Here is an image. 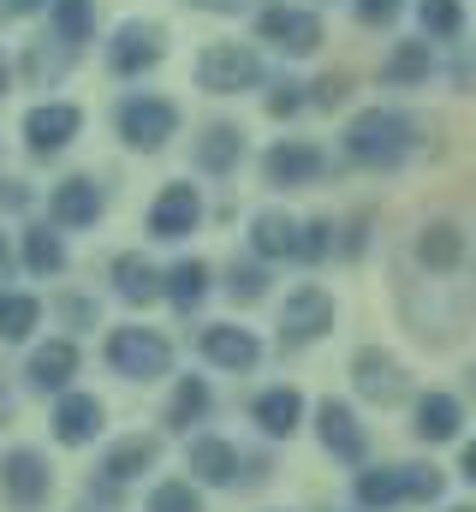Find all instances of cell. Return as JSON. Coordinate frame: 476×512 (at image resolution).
I'll list each match as a JSON object with an SVG mask.
<instances>
[{"label":"cell","mask_w":476,"mask_h":512,"mask_svg":"<svg viewBox=\"0 0 476 512\" xmlns=\"http://www.w3.org/2000/svg\"><path fill=\"white\" fill-rule=\"evenodd\" d=\"M346 155L363 167H399L411 155V120L393 108H363L346 131Z\"/></svg>","instance_id":"6da1fadb"},{"label":"cell","mask_w":476,"mask_h":512,"mask_svg":"<svg viewBox=\"0 0 476 512\" xmlns=\"http://www.w3.org/2000/svg\"><path fill=\"white\" fill-rule=\"evenodd\" d=\"M447 477L435 465H387V471H363L357 477V501L363 507H393V501H441Z\"/></svg>","instance_id":"7a4b0ae2"},{"label":"cell","mask_w":476,"mask_h":512,"mask_svg":"<svg viewBox=\"0 0 476 512\" xmlns=\"http://www.w3.org/2000/svg\"><path fill=\"white\" fill-rule=\"evenodd\" d=\"M108 364L131 382H149V376H167L173 364V340L155 334V328H114L108 334Z\"/></svg>","instance_id":"3957f363"},{"label":"cell","mask_w":476,"mask_h":512,"mask_svg":"<svg viewBox=\"0 0 476 512\" xmlns=\"http://www.w3.org/2000/svg\"><path fill=\"white\" fill-rule=\"evenodd\" d=\"M197 84H203L209 96L256 90V84H262V60H256L250 48H238V42H221V48H209V54L197 60Z\"/></svg>","instance_id":"277c9868"},{"label":"cell","mask_w":476,"mask_h":512,"mask_svg":"<svg viewBox=\"0 0 476 512\" xmlns=\"http://www.w3.org/2000/svg\"><path fill=\"white\" fill-rule=\"evenodd\" d=\"M114 126L131 149H161L173 137V126H179V108L161 102V96H131V102H119Z\"/></svg>","instance_id":"5b68a950"},{"label":"cell","mask_w":476,"mask_h":512,"mask_svg":"<svg viewBox=\"0 0 476 512\" xmlns=\"http://www.w3.org/2000/svg\"><path fill=\"white\" fill-rule=\"evenodd\" d=\"M256 36H262V42H274L280 54H316V42H322V18L274 0V6H262V12H256Z\"/></svg>","instance_id":"8992f818"},{"label":"cell","mask_w":476,"mask_h":512,"mask_svg":"<svg viewBox=\"0 0 476 512\" xmlns=\"http://www.w3.org/2000/svg\"><path fill=\"white\" fill-rule=\"evenodd\" d=\"M48 459L36 453V447H12L6 459H0V489H6V501L18 512H30V507H42L48 501Z\"/></svg>","instance_id":"52a82bcc"},{"label":"cell","mask_w":476,"mask_h":512,"mask_svg":"<svg viewBox=\"0 0 476 512\" xmlns=\"http://www.w3.org/2000/svg\"><path fill=\"white\" fill-rule=\"evenodd\" d=\"M328 328H334V298H328L322 286H298V292L286 298L280 340H286V346H310V340H322Z\"/></svg>","instance_id":"ba28073f"},{"label":"cell","mask_w":476,"mask_h":512,"mask_svg":"<svg viewBox=\"0 0 476 512\" xmlns=\"http://www.w3.org/2000/svg\"><path fill=\"white\" fill-rule=\"evenodd\" d=\"M316 435H322L328 453L346 459V465H363V453H369L363 423L352 417V405H340V399H322V405H316Z\"/></svg>","instance_id":"9c48e42d"},{"label":"cell","mask_w":476,"mask_h":512,"mask_svg":"<svg viewBox=\"0 0 476 512\" xmlns=\"http://www.w3.org/2000/svg\"><path fill=\"white\" fill-rule=\"evenodd\" d=\"M78 131H84V114H78L72 102H48V108H30V114H24V143H30L36 155L66 149Z\"/></svg>","instance_id":"30bf717a"},{"label":"cell","mask_w":476,"mask_h":512,"mask_svg":"<svg viewBox=\"0 0 476 512\" xmlns=\"http://www.w3.org/2000/svg\"><path fill=\"white\" fill-rule=\"evenodd\" d=\"M161 60V30L149 24V18H131V24H119L114 48H108V66L125 72V78H137V72H149Z\"/></svg>","instance_id":"8fae6325"},{"label":"cell","mask_w":476,"mask_h":512,"mask_svg":"<svg viewBox=\"0 0 476 512\" xmlns=\"http://www.w3.org/2000/svg\"><path fill=\"white\" fill-rule=\"evenodd\" d=\"M197 215H203L197 191H191V185H167V191L149 203V233H155V239H185V233H197Z\"/></svg>","instance_id":"7c38bea8"},{"label":"cell","mask_w":476,"mask_h":512,"mask_svg":"<svg viewBox=\"0 0 476 512\" xmlns=\"http://www.w3.org/2000/svg\"><path fill=\"white\" fill-rule=\"evenodd\" d=\"M203 358L209 364H221V370H256V358H262V340L250 334V328H233V322H215V328H203Z\"/></svg>","instance_id":"4fadbf2b"},{"label":"cell","mask_w":476,"mask_h":512,"mask_svg":"<svg viewBox=\"0 0 476 512\" xmlns=\"http://www.w3.org/2000/svg\"><path fill=\"white\" fill-rule=\"evenodd\" d=\"M322 149L316 143H274L268 155H262V173L274 179V185H316L322 179Z\"/></svg>","instance_id":"5bb4252c"},{"label":"cell","mask_w":476,"mask_h":512,"mask_svg":"<svg viewBox=\"0 0 476 512\" xmlns=\"http://www.w3.org/2000/svg\"><path fill=\"white\" fill-rule=\"evenodd\" d=\"M96 435H102V399L96 393H66L54 405V441L60 447H84Z\"/></svg>","instance_id":"9a60e30c"},{"label":"cell","mask_w":476,"mask_h":512,"mask_svg":"<svg viewBox=\"0 0 476 512\" xmlns=\"http://www.w3.org/2000/svg\"><path fill=\"white\" fill-rule=\"evenodd\" d=\"M78 364H84V358H78V346H72V340H48V346H36V352H30L24 376H30L36 393H60V387L78 376Z\"/></svg>","instance_id":"2e32d148"},{"label":"cell","mask_w":476,"mask_h":512,"mask_svg":"<svg viewBox=\"0 0 476 512\" xmlns=\"http://www.w3.org/2000/svg\"><path fill=\"white\" fill-rule=\"evenodd\" d=\"M352 370H357V387L375 399V405H393V399H405V382H399V364L387 358V352H357L352 358Z\"/></svg>","instance_id":"e0dca14e"},{"label":"cell","mask_w":476,"mask_h":512,"mask_svg":"<svg viewBox=\"0 0 476 512\" xmlns=\"http://www.w3.org/2000/svg\"><path fill=\"white\" fill-rule=\"evenodd\" d=\"M48 209H54L60 227H96V221H102V191H96L90 179H66Z\"/></svg>","instance_id":"ac0fdd59"},{"label":"cell","mask_w":476,"mask_h":512,"mask_svg":"<svg viewBox=\"0 0 476 512\" xmlns=\"http://www.w3.org/2000/svg\"><path fill=\"white\" fill-rule=\"evenodd\" d=\"M298 417H304V399H298L292 387H268V393L256 399V429L274 435V441H286V435L298 429Z\"/></svg>","instance_id":"d6986e66"},{"label":"cell","mask_w":476,"mask_h":512,"mask_svg":"<svg viewBox=\"0 0 476 512\" xmlns=\"http://www.w3.org/2000/svg\"><path fill=\"white\" fill-rule=\"evenodd\" d=\"M459 423H465V405H459L453 393H423V399H417V435H423V441H453Z\"/></svg>","instance_id":"ffe728a7"},{"label":"cell","mask_w":476,"mask_h":512,"mask_svg":"<svg viewBox=\"0 0 476 512\" xmlns=\"http://www.w3.org/2000/svg\"><path fill=\"white\" fill-rule=\"evenodd\" d=\"M191 471H197L203 483L227 489V483H238V447L233 441H221V435H203V441L191 447Z\"/></svg>","instance_id":"44dd1931"},{"label":"cell","mask_w":476,"mask_h":512,"mask_svg":"<svg viewBox=\"0 0 476 512\" xmlns=\"http://www.w3.org/2000/svg\"><path fill=\"white\" fill-rule=\"evenodd\" d=\"M155 465V435H131V441H114L108 459H102V477L108 483H131Z\"/></svg>","instance_id":"7402d4cb"},{"label":"cell","mask_w":476,"mask_h":512,"mask_svg":"<svg viewBox=\"0 0 476 512\" xmlns=\"http://www.w3.org/2000/svg\"><path fill=\"white\" fill-rule=\"evenodd\" d=\"M459 256H465V233H459V227L435 221L429 233H417V262H423V268L447 274V268H459Z\"/></svg>","instance_id":"603a6c76"},{"label":"cell","mask_w":476,"mask_h":512,"mask_svg":"<svg viewBox=\"0 0 476 512\" xmlns=\"http://www.w3.org/2000/svg\"><path fill=\"white\" fill-rule=\"evenodd\" d=\"M114 292L125 304H155V298H161V274H155L143 256H119L114 262Z\"/></svg>","instance_id":"cb8c5ba5"},{"label":"cell","mask_w":476,"mask_h":512,"mask_svg":"<svg viewBox=\"0 0 476 512\" xmlns=\"http://www.w3.org/2000/svg\"><path fill=\"white\" fill-rule=\"evenodd\" d=\"M238 155H244L238 126H209L203 131V143H197V167H203V173H233Z\"/></svg>","instance_id":"d4e9b609"},{"label":"cell","mask_w":476,"mask_h":512,"mask_svg":"<svg viewBox=\"0 0 476 512\" xmlns=\"http://www.w3.org/2000/svg\"><path fill=\"white\" fill-rule=\"evenodd\" d=\"M96 30V0H54V36L66 48H84Z\"/></svg>","instance_id":"484cf974"},{"label":"cell","mask_w":476,"mask_h":512,"mask_svg":"<svg viewBox=\"0 0 476 512\" xmlns=\"http://www.w3.org/2000/svg\"><path fill=\"white\" fill-rule=\"evenodd\" d=\"M203 411H209V382H203V376H185V382L173 387L167 429H191V423H203Z\"/></svg>","instance_id":"4316f807"},{"label":"cell","mask_w":476,"mask_h":512,"mask_svg":"<svg viewBox=\"0 0 476 512\" xmlns=\"http://www.w3.org/2000/svg\"><path fill=\"white\" fill-rule=\"evenodd\" d=\"M161 292H167L179 310H197L203 292H209V268H203V262H179L173 274H161Z\"/></svg>","instance_id":"83f0119b"},{"label":"cell","mask_w":476,"mask_h":512,"mask_svg":"<svg viewBox=\"0 0 476 512\" xmlns=\"http://www.w3.org/2000/svg\"><path fill=\"white\" fill-rule=\"evenodd\" d=\"M36 322H42V304L30 292H6L0 298V340H24Z\"/></svg>","instance_id":"f1b7e54d"},{"label":"cell","mask_w":476,"mask_h":512,"mask_svg":"<svg viewBox=\"0 0 476 512\" xmlns=\"http://www.w3.org/2000/svg\"><path fill=\"white\" fill-rule=\"evenodd\" d=\"M292 221L280 215V209H268V215H256V233H250V245H256V256H292Z\"/></svg>","instance_id":"f546056e"},{"label":"cell","mask_w":476,"mask_h":512,"mask_svg":"<svg viewBox=\"0 0 476 512\" xmlns=\"http://www.w3.org/2000/svg\"><path fill=\"white\" fill-rule=\"evenodd\" d=\"M24 262H30L36 274H60V268H66V245H60L48 227H30V233H24Z\"/></svg>","instance_id":"4dcf8cb0"},{"label":"cell","mask_w":476,"mask_h":512,"mask_svg":"<svg viewBox=\"0 0 476 512\" xmlns=\"http://www.w3.org/2000/svg\"><path fill=\"white\" fill-rule=\"evenodd\" d=\"M429 78V48L423 42H399L387 60V84H423Z\"/></svg>","instance_id":"1f68e13d"},{"label":"cell","mask_w":476,"mask_h":512,"mask_svg":"<svg viewBox=\"0 0 476 512\" xmlns=\"http://www.w3.org/2000/svg\"><path fill=\"white\" fill-rule=\"evenodd\" d=\"M423 30L429 36H459L465 30V6L459 0H423Z\"/></svg>","instance_id":"d6a6232c"},{"label":"cell","mask_w":476,"mask_h":512,"mask_svg":"<svg viewBox=\"0 0 476 512\" xmlns=\"http://www.w3.org/2000/svg\"><path fill=\"white\" fill-rule=\"evenodd\" d=\"M149 512H203V501H197L191 483H161V489L149 495Z\"/></svg>","instance_id":"836d02e7"},{"label":"cell","mask_w":476,"mask_h":512,"mask_svg":"<svg viewBox=\"0 0 476 512\" xmlns=\"http://www.w3.org/2000/svg\"><path fill=\"white\" fill-rule=\"evenodd\" d=\"M292 256H298V262H316V256H328V227H322V221L298 227V233H292Z\"/></svg>","instance_id":"e575fe53"},{"label":"cell","mask_w":476,"mask_h":512,"mask_svg":"<svg viewBox=\"0 0 476 512\" xmlns=\"http://www.w3.org/2000/svg\"><path fill=\"white\" fill-rule=\"evenodd\" d=\"M304 102H310L304 84H274V90H268V114H274V120H292Z\"/></svg>","instance_id":"d590c367"},{"label":"cell","mask_w":476,"mask_h":512,"mask_svg":"<svg viewBox=\"0 0 476 512\" xmlns=\"http://www.w3.org/2000/svg\"><path fill=\"white\" fill-rule=\"evenodd\" d=\"M227 292H233L238 304H250V298H262V268H250V262H238L233 274H227Z\"/></svg>","instance_id":"8d00e7d4"},{"label":"cell","mask_w":476,"mask_h":512,"mask_svg":"<svg viewBox=\"0 0 476 512\" xmlns=\"http://www.w3.org/2000/svg\"><path fill=\"white\" fill-rule=\"evenodd\" d=\"M357 18L363 24H393L399 18V0H357Z\"/></svg>","instance_id":"74e56055"},{"label":"cell","mask_w":476,"mask_h":512,"mask_svg":"<svg viewBox=\"0 0 476 512\" xmlns=\"http://www.w3.org/2000/svg\"><path fill=\"white\" fill-rule=\"evenodd\" d=\"M191 6H197V12H227V18H233V12H250L256 0H191Z\"/></svg>","instance_id":"f35d334b"},{"label":"cell","mask_w":476,"mask_h":512,"mask_svg":"<svg viewBox=\"0 0 476 512\" xmlns=\"http://www.w3.org/2000/svg\"><path fill=\"white\" fill-rule=\"evenodd\" d=\"M340 96H346V84H340V78H328V84H316V102H322V108H334Z\"/></svg>","instance_id":"ab89813d"},{"label":"cell","mask_w":476,"mask_h":512,"mask_svg":"<svg viewBox=\"0 0 476 512\" xmlns=\"http://www.w3.org/2000/svg\"><path fill=\"white\" fill-rule=\"evenodd\" d=\"M36 6H48V0H6V12H36Z\"/></svg>","instance_id":"60d3db41"},{"label":"cell","mask_w":476,"mask_h":512,"mask_svg":"<svg viewBox=\"0 0 476 512\" xmlns=\"http://www.w3.org/2000/svg\"><path fill=\"white\" fill-rule=\"evenodd\" d=\"M459 471H465V477H471V483H476V441H471V447H465V465H459Z\"/></svg>","instance_id":"b9f144b4"},{"label":"cell","mask_w":476,"mask_h":512,"mask_svg":"<svg viewBox=\"0 0 476 512\" xmlns=\"http://www.w3.org/2000/svg\"><path fill=\"white\" fill-rule=\"evenodd\" d=\"M0 280H12V251H6V239H0Z\"/></svg>","instance_id":"7bdbcfd3"},{"label":"cell","mask_w":476,"mask_h":512,"mask_svg":"<svg viewBox=\"0 0 476 512\" xmlns=\"http://www.w3.org/2000/svg\"><path fill=\"white\" fill-rule=\"evenodd\" d=\"M0 96H6V60H0Z\"/></svg>","instance_id":"ee69618b"},{"label":"cell","mask_w":476,"mask_h":512,"mask_svg":"<svg viewBox=\"0 0 476 512\" xmlns=\"http://www.w3.org/2000/svg\"><path fill=\"white\" fill-rule=\"evenodd\" d=\"M0 429H6V393H0Z\"/></svg>","instance_id":"f6af8a7d"},{"label":"cell","mask_w":476,"mask_h":512,"mask_svg":"<svg viewBox=\"0 0 476 512\" xmlns=\"http://www.w3.org/2000/svg\"><path fill=\"white\" fill-rule=\"evenodd\" d=\"M453 512H476V507H453Z\"/></svg>","instance_id":"bcb514c9"}]
</instances>
